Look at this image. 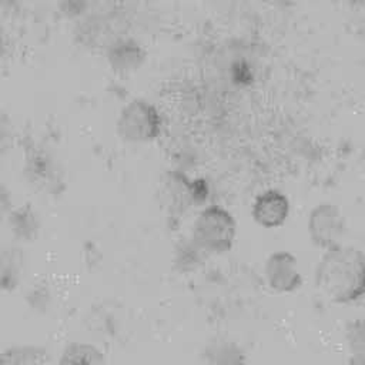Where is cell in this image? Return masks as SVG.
<instances>
[{"instance_id": "obj_2", "label": "cell", "mask_w": 365, "mask_h": 365, "mask_svg": "<svg viewBox=\"0 0 365 365\" xmlns=\"http://www.w3.org/2000/svg\"><path fill=\"white\" fill-rule=\"evenodd\" d=\"M237 238V221L232 212L221 205L202 208L194 224L191 240L205 252L221 255L228 252Z\"/></svg>"}, {"instance_id": "obj_4", "label": "cell", "mask_w": 365, "mask_h": 365, "mask_svg": "<svg viewBox=\"0 0 365 365\" xmlns=\"http://www.w3.org/2000/svg\"><path fill=\"white\" fill-rule=\"evenodd\" d=\"M307 228L314 245L328 250L342 244L346 232V220L336 204L322 201L309 211Z\"/></svg>"}, {"instance_id": "obj_6", "label": "cell", "mask_w": 365, "mask_h": 365, "mask_svg": "<svg viewBox=\"0 0 365 365\" xmlns=\"http://www.w3.org/2000/svg\"><path fill=\"white\" fill-rule=\"evenodd\" d=\"M291 205L288 197L277 190L268 188L259 192L251 205L252 220L264 228H278L285 224L289 217Z\"/></svg>"}, {"instance_id": "obj_10", "label": "cell", "mask_w": 365, "mask_h": 365, "mask_svg": "<svg viewBox=\"0 0 365 365\" xmlns=\"http://www.w3.org/2000/svg\"><path fill=\"white\" fill-rule=\"evenodd\" d=\"M60 364H101L104 362L103 352L86 342H73L67 345L58 361Z\"/></svg>"}, {"instance_id": "obj_8", "label": "cell", "mask_w": 365, "mask_h": 365, "mask_svg": "<svg viewBox=\"0 0 365 365\" xmlns=\"http://www.w3.org/2000/svg\"><path fill=\"white\" fill-rule=\"evenodd\" d=\"M9 225L11 235L17 241H33L40 231V220L37 212L30 205H21L10 212Z\"/></svg>"}, {"instance_id": "obj_11", "label": "cell", "mask_w": 365, "mask_h": 365, "mask_svg": "<svg viewBox=\"0 0 365 365\" xmlns=\"http://www.w3.org/2000/svg\"><path fill=\"white\" fill-rule=\"evenodd\" d=\"M1 364H43L48 362L47 351L34 345H19L7 348L0 359Z\"/></svg>"}, {"instance_id": "obj_12", "label": "cell", "mask_w": 365, "mask_h": 365, "mask_svg": "<svg viewBox=\"0 0 365 365\" xmlns=\"http://www.w3.org/2000/svg\"><path fill=\"white\" fill-rule=\"evenodd\" d=\"M27 301L30 304V307L34 309V311H46L50 305V301H51V295H50V291L44 287H33L29 294H27Z\"/></svg>"}, {"instance_id": "obj_5", "label": "cell", "mask_w": 365, "mask_h": 365, "mask_svg": "<svg viewBox=\"0 0 365 365\" xmlns=\"http://www.w3.org/2000/svg\"><path fill=\"white\" fill-rule=\"evenodd\" d=\"M264 277L268 287L279 294L294 292L302 285L298 258L289 251L271 252L264 264Z\"/></svg>"}, {"instance_id": "obj_1", "label": "cell", "mask_w": 365, "mask_h": 365, "mask_svg": "<svg viewBox=\"0 0 365 365\" xmlns=\"http://www.w3.org/2000/svg\"><path fill=\"white\" fill-rule=\"evenodd\" d=\"M324 251L315 269V284L319 291L336 304L359 301L365 292L362 250L339 244Z\"/></svg>"}, {"instance_id": "obj_7", "label": "cell", "mask_w": 365, "mask_h": 365, "mask_svg": "<svg viewBox=\"0 0 365 365\" xmlns=\"http://www.w3.org/2000/svg\"><path fill=\"white\" fill-rule=\"evenodd\" d=\"M145 60V50L134 38H117L107 50V61L117 73H133L138 70Z\"/></svg>"}, {"instance_id": "obj_9", "label": "cell", "mask_w": 365, "mask_h": 365, "mask_svg": "<svg viewBox=\"0 0 365 365\" xmlns=\"http://www.w3.org/2000/svg\"><path fill=\"white\" fill-rule=\"evenodd\" d=\"M26 258L19 247H6L1 252V287L4 291L14 289L23 277Z\"/></svg>"}, {"instance_id": "obj_3", "label": "cell", "mask_w": 365, "mask_h": 365, "mask_svg": "<svg viewBox=\"0 0 365 365\" xmlns=\"http://www.w3.org/2000/svg\"><path fill=\"white\" fill-rule=\"evenodd\" d=\"M115 125L121 140L145 144L158 138L163 120L153 103L145 98H133L121 108Z\"/></svg>"}]
</instances>
